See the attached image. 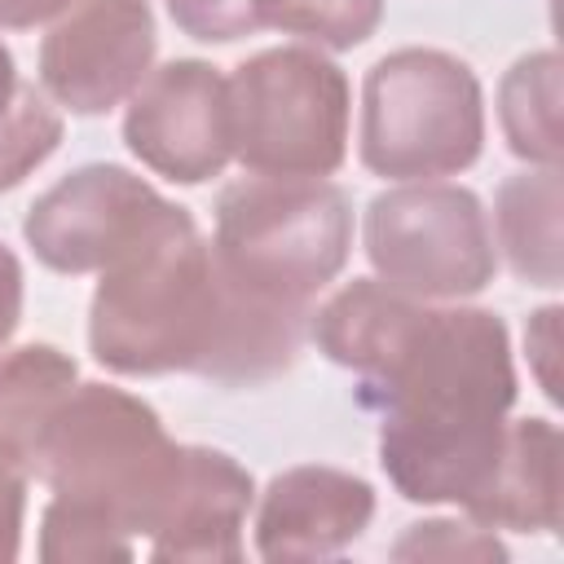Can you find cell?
Segmentation results:
<instances>
[{"mask_svg": "<svg viewBox=\"0 0 564 564\" xmlns=\"http://www.w3.org/2000/svg\"><path fill=\"white\" fill-rule=\"evenodd\" d=\"M128 150L176 185H203L234 159L229 84L212 62L176 57L141 79L123 115Z\"/></svg>", "mask_w": 564, "mask_h": 564, "instance_id": "8", "label": "cell"}, {"mask_svg": "<svg viewBox=\"0 0 564 564\" xmlns=\"http://www.w3.org/2000/svg\"><path fill=\"white\" fill-rule=\"evenodd\" d=\"M383 0H269V26L317 48H357L379 31Z\"/></svg>", "mask_w": 564, "mask_h": 564, "instance_id": "19", "label": "cell"}, {"mask_svg": "<svg viewBox=\"0 0 564 564\" xmlns=\"http://www.w3.org/2000/svg\"><path fill=\"white\" fill-rule=\"evenodd\" d=\"M57 145L62 115L44 88L18 75V62L0 40V194L22 185Z\"/></svg>", "mask_w": 564, "mask_h": 564, "instance_id": "17", "label": "cell"}, {"mask_svg": "<svg viewBox=\"0 0 564 564\" xmlns=\"http://www.w3.org/2000/svg\"><path fill=\"white\" fill-rule=\"evenodd\" d=\"M498 247L511 273L529 286H560V167L516 172L494 203Z\"/></svg>", "mask_w": 564, "mask_h": 564, "instance_id": "14", "label": "cell"}, {"mask_svg": "<svg viewBox=\"0 0 564 564\" xmlns=\"http://www.w3.org/2000/svg\"><path fill=\"white\" fill-rule=\"evenodd\" d=\"M304 335L308 308L238 286L176 203L101 269L88 308L97 366L128 379L185 370L229 388L264 383L295 366Z\"/></svg>", "mask_w": 564, "mask_h": 564, "instance_id": "1", "label": "cell"}, {"mask_svg": "<svg viewBox=\"0 0 564 564\" xmlns=\"http://www.w3.org/2000/svg\"><path fill=\"white\" fill-rule=\"evenodd\" d=\"M379 414V467L405 502H467L498 463L516 405L511 339L489 308H427L357 375Z\"/></svg>", "mask_w": 564, "mask_h": 564, "instance_id": "2", "label": "cell"}, {"mask_svg": "<svg viewBox=\"0 0 564 564\" xmlns=\"http://www.w3.org/2000/svg\"><path fill=\"white\" fill-rule=\"evenodd\" d=\"M485 97L467 62L441 48L379 57L361 88V163L388 181L454 176L480 159Z\"/></svg>", "mask_w": 564, "mask_h": 564, "instance_id": "5", "label": "cell"}, {"mask_svg": "<svg viewBox=\"0 0 564 564\" xmlns=\"http://www.w3.org/2000/svg\"><path fill=\"white\" fill-rule=\"evenodd\" d=\"M229 141L256 176H330L348 154V75L304 44L264 48L234 66Z\"/></svg>", "mask_w": 564, "mask_h": 564, "instance_id": "6", "label": "cell"}, {"mask_svg": "<svg viewBox=\"0 0 564 564\" xmlns=\"http://www.w3.org/2000/svg\"><path fill=\"white\" fill-rule=\"evenodd\" d=\"M132 538L93 507L53 498L40 520V560L44 564H84V560H132Z\"/></svg>", "mask_w": 564, "mask_h": 564, "instance_id": "18", "label": "cell"}, {"mask_svg": "<svg viewBox=\"0 0 564 564\" xmlns=\"http://www.w3.org/2000/svg\"><path fill=\"white\" fill-rule=\"evenodd\" d=\"M18 322H22V264L0 242V348L13 339Z\"/></svg>", "mask_w": 564, "mask_h": 564, "instance_id": "24", "label": "cell"}, {"mask_svg": "<svg viewBox=\"0 0 564 564\" xmlns=\"http://www.w3.org/2000/svg\"><path fill=\"white\" fill-rule=\"evenodd\" d=\"M167 198L119 163H88L44 189L22 238L53 273H101L163 207Z\"/></svg>", "mask_w": 564, "mask_h": 564, "instance_id": "10", "label": "cell"}, {"mask_svg": "<svg viewBox=\"0 0 564 564\" xmlns=\"http://www.w3.org/2000/svg\"><path fill=\"white\" fill-rule=\"evenodd\" d=\"M392 560H507V546L480 524L423 520L405 529V538L392 546Z\"/></svg>", "mask_w": 564, "mask_h": 564, "instance_id": "21", "label": "cell"}, {"mask_svg": "<svg viewBox=\"0 0 564 564\" xmlns=\"http://www.w3.org/2000/svg\"><path fill=\"white\" fill-rule=\"evenodd\" d=\"M498 119L516 159L560 167V57L551 48L520 57L502 75Z\"/></svg>", "mask_w": 564, "mask_h": 564, "instance_id": "16", "label": "cell"}, {"mask_svg": "<svg viewBox=\"0 0 564 564\" xmlns=\"http://www.w3.org/2000/svg\"><path fill=\"white\" fill-rule=\"evenodd\" d=\"M26 467L0 454V564H13L22 551V516H26Z\"/></svg>", "mask_w": 564, "mask_h": 564, "instance_id": "22", "label": "cell"}, {"mask_svg": "<svg viewBox=\"0 0 564 564\" xmlns=\"http://www.w3.org/2000/svg\"><path fill=\"white\" fill-rule=\"evenodd\" d=\"M75 357H66L53 344H26L13 348L0 361V454L18 467H35V445L44 436V423L62 405V397L75 388Z\"/></svg>", "mask_w": 564, "mask_h": 564, "instance_id": "15", "label": "cell"}, {"mask_svg": "<svg viewBox=\"0 0 564 564\" xmlns=\"http://www.w3.org/2000/svg\"><path fill=\"white\" fill-rule=\"evenodd\" d=\"M366 260L379 282L414 300H463L494 282L498 247L485 203L467 185L419 181L366 207Z\"/></svg>", "mask_w": 564, "mask_h": 564, "instance_id": "7", "label": "cell"}, {"mask_svg": "<svg viewBox=\"0 0 564 564\" xmlns=\"http://www.w3.org/2000/svg\"><path fill=\"white\" fill-rule=\"evenodd\" d=\"M555 317H560V308L546 304V308H538V313L529 317V330H524V344H529V352H533L538 383H542V392H546L551 401H560V388H555Z\"/></svg>", "mask_w": 564, "mask_h": 564, "instance_id": "23", "label": "cell"}, {"mask_svg": "<svg viewBox=\"0 0 564 564\" xmlns=\"http://www.w3.org/2000/svg\"><path fill=\"white\" fill-rule=\"evenodd\" d=\"M212 251L238 286L308 308V300L348 264L352 203L322 176L234 181L216 198Z\"/></svg>", "mask_w": 564, "mask_h": 564, "instance_id": "4", "label": "cell"}, {"mask_svg": "<svg viewBox=\"0 0 564 564\" xmlns=\"http://www.w3.org/2000/svg\"><path fill=\"white\" fill-rule=\"evenodd\" d=\"M154 48L145 0H75L40 44V88L70 115H106L141 88Z\"/></svg>", "mask_w": 564, "mask_h": 564, "instance_id": "9", "label": "cell"}, {"mask_svg": "<svg viewBox=\"0 0 564 564\" xmlns=\"http://www.w3.org/2000/svg\"><path fill=\"white\" fill-rule=\"evenodd\" d=\"M185 445L132 392L110 383H75L35 445L31 480L53 498L79 502L115 520L128 538H150L181 476Z\"/></svg>", "mask_w": 564, "mask_h": 564, "instance_id": "3", "label": "cell"}, {"mask_svg": "<svg viewBox=\"0 0 564 564\" xmlns=\"http://www.w3.org/2000/svg\"><path fill=\"white\" fill-rule=\"evenodd\" d=\"M480 529L551 533L560 529V432L551 419L507 423L485 485L463 502Z\"/></svg>", "mask_w": 564, "mask_h": 564, "instance_id": "13", "label": "cell"}, {"mask_svg": "<svg viewBox=\"0 0 564 564\" xmlns=\"http://www.w3.org/2000/svg\"><path fill=\"white\" fill-rule=\"evenodd\" d=\"M251 471L207 445H185L176 489L150 533L154 560H242V520L251 507Z\"/></svg>", "mask_w": 564, "mask_h": 564, "instance_id": "12", "label": "cell"}, {"mask_svg": "<svg viewBox=\"0 0 564 564\" xmlns=\"http://www.w3.org/2000/svg\"><path fill=\"white\" fill-rule=\"evenodd\" d=\"M172 22L203 44H234L269 26V0H163Z\"/></svg>", "mask_w": 564, "mask_h": 564, "instance_id": "20", "label": "cell"}, {"mask_svg": "<svg viewBox=\"0 0 564 564\" xmlns=\"http://www.w3.org/2000/svg\"><path fill=\"white\" fill-rule=\"evenodd\" d=\"M75 0H0V26L9 31H26V26H40L48 18H62Z\"/></svg>", "mask_w": 564, "mask_h": 564, "instance_id": "25", "label": "cell"}, {"mask_svg": "<svg viewBox=\"0 0 564 564\" xmlns=\"http://www.w3.org/2000/svg\"><path fill=\"white\" fill-rule=\"evenodd\" d=\"M375 520L370 480L339 467H286L269 480L256 511V551L264 560H330Z\"/></svg>", "mask_w": 564, "mask_h": 564, "instance_id": "11", "label": "cell"}]
</instances>
